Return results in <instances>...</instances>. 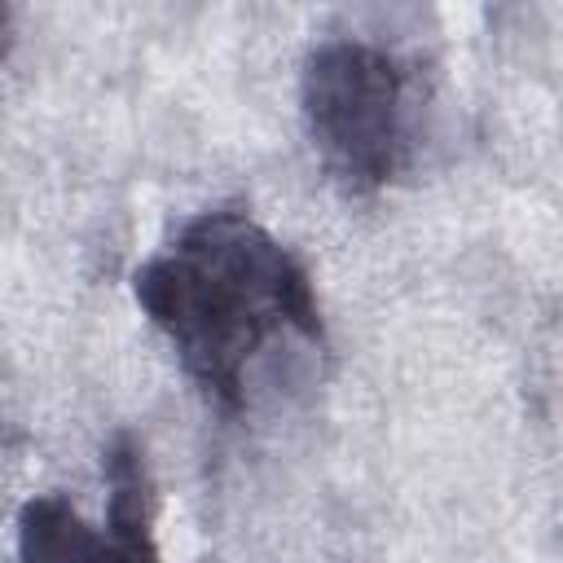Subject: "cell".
<instances>
[{"mask_svg": "<svg viewBox=\"0 0 563 563\" xmlns=\"http://www.w3.org/2000/svg\"><path fill=\"white\" fill-rule=\"evenodd\" d=\"M132 290L220 409H242L246 365L273 334L321 339L308 268L242 211L194 216L167 251L132 273Z\"/></svg>", "mask_w": 563, "mask_h": 563, "instance_id": "6da1fadb", "label": "cell"}, {"mask_svg": "<svg viewBox=\"0 0 563 563\" xmlns=\"http://www.w3.org/2000/svg\"><path fill=\"white\" fill-rule=\"evenodd\" d=\"M18 563H163L154 537L92 528L66 497H31L18 515Z\"/></svg>", "mask_w": 563, "mask_h": 563, "instance_id": "3957f363", "label": "cell"}, {"mask_svg": "<svg viewBox=\"0 0 563 563\" xmlns=\"http://www.w3.org/2000/svg\"><path fill=\"white\" fill-rule=\"evenodd\" d=\"M9 53V13L0 9V57Z\"/></svg>", "mask_w": 563, "mask_h": 563, "instance_id": "277c9868", "label": "cell"}, {"mask_svg": "<svg viewBox=\"0 0 563 563\" xmlns=\"http://www.w3.org/2000/svg\"><path fill=\"white\" fill-rule=\"evenodd\" d=\"M405 70L378 44L325 40L303 66V119L312 145L352 189H378L405 167Z\"/></svg>", "mask_w": 563, "mask_h": 563, "instance_id": "7a4b0ae2", "label": "cell"}]
</instances>
